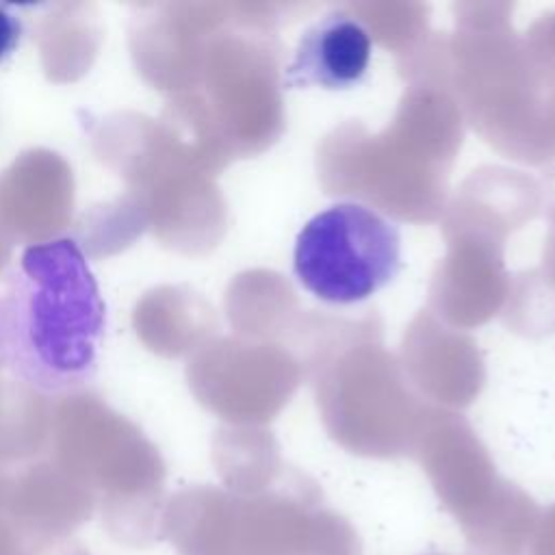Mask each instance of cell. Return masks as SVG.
<instances>
[{"label":"cell","instance_id":"1","mask_svg":"<svg viewBox=\"0 0 555 555\" xmlns=\"http://www.w3.org/2000/svg\"><path fill=\"white\" fill-rule=\"evenodd\" d=\"M104 304L82 249L54 238L24 249L0 286V366L48 395L95 373Z\"/></svg>","mask_w":555,"mask_h":555},{"label":"cell","instance_id":"11","mask_svg":"<svg viewBox=\"0 0 555 555\" xmlns=\"http://www.w3.org/2000/svg\"><path fill=\"white\" fill-rule=\"evenodd\" d=\"M22 22L9 4H0V63H4L20 43Z\"/></svg>","mask_w":555,"mask_h":555},{"label":"cell","instance_id":"2","mask_svg":"<svg viewBox=\"0 0 555 555\" xmlns=\"http://www.w3.org/2000/svg\"><path fill=\"white\" fill-rule=\"evenodd\" d=\"M48 455L95 494L117 542L141 548L158 538L163 460L143 431L98 395L76 390L52 401Z\"/></svg>","mask_w":555,"mask_h":555},{"label":"cell","instance_id":"9","mask_svg":"<svg viewBox=\"0 0 555 555\" xmlns=\"http://www.w3.org/2000/svg\"><path fill=\"white\" fill-rule=\"evenodd\" d=\"M147 228L145 208L134 193H124L85 212L76 228V245L91 258L111 256L128 245Z\"/></svg>","mask_w":555,"mask_h":555},{"label":"cell","instance_id":"13","mask_svg":"<svg viewBox=\"0 0 555 555\" xmlns=\"http://www.w3.org/2000/svg\"><path fill=\"white\" fill-rule=\"evenodd\" d=\"M76 555H87V553H82V551H78V553H76Z\"/></svg>","mask_w":555,"mask_h":555},{"label":"cell","instance_id":"7","mask_svg":"<svg viewBox=\"0 0 555 555\" xmlns=\"http://www.w3.org/2000/svg\"><path fill=\"white\" fill-rule=\"evenodd\" d=\"M33 41L41 52L43 72L52 82H74L85 76L98 56L102 26L93 4L56 2L39 15Z\"/></svg>","mask_w":555,"mask_h":555},{"label":"cell","instance_id":"6","mask_svg":"<svg viewBox=\"0 0 555 555\" xmlns=\"http://www.w3.org/2000/svg\"><path fill=\"white\" fill-rule=\"evenodd\" d=\"M373 39L366 26L347 11L334 9L304 28L284 65L286 89L345 91L369 72Z\"/></svg>","mask_w":555,"mask_h":555},{"label":"cell","instance_id":"8","mask_svg":"<svg viewBox=\"0 0 555 555\" xmlns=\"http://www.w3.org/2000/svg\"><path fill=\"white\" fill-rule=\"evenodd\" d=\"M52 401L17 379L0 382V466L41 457L50 444Z\"/></svg>","mask_w":555,"mask_h":555},{"label":"cell","instance_id":"10","mask_svg":"<svg viewBox=\"0 0 555 555\" xmlns=\"http://www.w3.org/2000/svg\"><path fill=\"white\" fill-rule=\"evenodd\" d=\"M41 551L0 509V555H39Z\"/></svg>","mask_w":555,"mask_h":555},{"label":"cell","instance_id":"4","mask_svg":"<svg viewBox=\"0 0 555 555\" xmlns=\"http://www.w3.org/2000/svg\"><path fill=\"white\" fill-rule=\"evenodd\" d=\"M95 494L50 455L0 466V509L43 551L87 522Z\"/></svg>","mask_w":555,"mask_h":555},{"label":"cell","instance_id":"5","mask_svg":"<svg viewBox=\"0 0 555 555\" xmlns=\"http://www.w3.org/2000/svg\"><path fill=\"white\" fill-rule=\"evenodd\" d=\"M74 176L65 158L35 147L0 173V232L11 243H48L72 221Z\"/></svg>","mask_w":555,"mask_h":555},{"label":"cell","instance_id":"12","mask_svg":"<svg viewBox=\"0 0 555 555\" xmlns=\"http://www.w3.org/2000/svg\"><path fill=\"white\" fill-rule=\"evenodd\" d=\"M11 260V241L0 232V273Z\"/></svg>","mask_w":555,"mask_h":555},{"label":"cell","instance_id":"3","mask_svg":"<svg viewBox=\"0 0 555 555\" xmlns=\"http://www.w3.org/2000/svg\"><path fill=\"white\" fill-rule=\"evenodd\" d=\"M399 271V228L366 204H330L295 236L293 275L323 304H360L386 288Z\"/></svg>","mask_w":555,"mask_h":555}]
</instances>
